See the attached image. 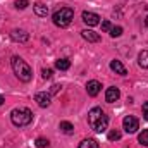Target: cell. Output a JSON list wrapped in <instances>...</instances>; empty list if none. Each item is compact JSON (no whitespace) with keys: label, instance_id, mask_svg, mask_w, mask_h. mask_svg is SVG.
Instances as JSON below:
<instances>
[{"label":"cell","instance_id":"18","mask_svg":"<svg viewBox=\"0 0 148 148\" xmlns=\"http://www.w3.org/2000/svg\"><path fill=\"white\" fill-rule=\"evenodd\" d=\"M138 143L143 145V147H148V129H143V131L138 134Z\"/></svg>","mask_w":148,"mask_h":148},{"label":"cell","instance_id":"8","mask_svg":"<svg viewBox=\"0 0 148 148\" xmlns=\"http://www.w3.org/2000/svg\"><path fill=\"white\" fill-rule=\"evenodd\" d=\"M100 90H102V84H100L97 79H91V81L86 83V91H88L90 97H97V95L100 93Z\"/></svg>","mask_w":148,"mask_h":148},{"label":"cell","instance_id":"3","mask_svg":"<svg viewBox=\"0 0 148 148\" xmlns=\"http://www.w3.org/2000/svg\"><path fill=\"white\" fill-rule=\"evenodd\" d=\"M10 121H12L14 126L24 127V126L31 124V121H33V112L29 110L28 107H17V109H14V110L10 112Z\"/></svg>","mask_w":148,"mask_h":148},{"label":"cell","instance_id":"7","mask_svg":"<svg viewBox=\"0 0 148 148\" xmlns=\"http://www.w3.org/2000/svg\"><path fill=\"white\" fill-rule=\"evenodd\" d=\"M81 17H83V23L88 24V26H97V24L100 23V16L95 14V12H88V10H84Z\"/></svg>","mask_w":148,"mask_h":148},{"label":"cell","instance_id":"24","mask_svg":"<svg viewBox=\"0 0 148 148\" xmlns=\"http://www.w3.org/2000/svg\"><path fill=\"white\" fill-rule=\"evenodd\" d=\"M110 23H109V21H102V29H103V31H110Z\"/></svg>","mask_w":148,"mask_h":148},{"label":"cell","instance_id":"26","mask_svg":"<svg viewBox=\"0 0 148 148\" xmlns=\"http://www.w3.org/2000/svg\"><path fill=\"white\" fill-rule=\"evenodd\" d=\"M59 90H60V86H59V84H53V86H52V93H57Z\"/></svg>","mask_w":148,"mask_h":148},{"label":"cell","instance_id":"19","mask_svg":"<svg viewBox=\"0 0 148 148\" xmlns=\"http://www.w3.org/2000/svg\"><path fill=\"white\" fill-rule=\"evenodd\" d=\"M122 35V28L121 26H114V28H110V36L112 38H119Z\"/></svg>","mask_w":148,"mask_h":148},{"label":"cell","instance_id":"23","mask_svg":"<svg viewBox=\"0 0 148 148\" xmlns=\"http://www.w3.org/2000/svg\"><path fill=\"white\" fill-rule=\"evenodd\" d=\"M41 76H43V77H45V79H50V77H52V76H53V71H52V69H50V67H45V69H43V71H41Z\"/></svg>","mask_w":148,"mask_h":148},{"label":"cell","instance_id":"4","mask_svg":"<svg viewBox=\"0 0 148 148\" xmlns=\"http://www.w3.org/2000/svg\"><path fill=\"white\" fill-rule=\"evenodd\" d=\"M52 19H53V24H55V26H59V28H67L74 19V10L69 9V7H62L60 10H57V12L53 14Z\"/></svg>","mask_w":148,"mask_h":148},{"label":"cell","instance_id":"11","mask_svg":"<svg viewBox=\"0 0 148 148\" xmlns=\"http://www.w3.org/2000/svg\"><path fill=\"white\" fill-rule=\"evenodd\" d=\"M81 36L84 38L86 41H90V43H98V41H100V35L95 33V31H91V29H84V31H81Z\"/></svg>","mask_w":148,"mask_h":148},{"label":"cell","instance_id":"16","mask_svg":"<svg viewBox=\"0 0 148 148\" xmlns=\"http://www.w3.org/2000/svg\"><path fill=\"white\" fill-rule=\"evenodd\" d=\"M55 67H57L59 71H67V69L71 67V62H69L67 59H59V60H55Z\"/></svg>","mask_w":148,"mask_h":148},{"label":"cell","instance_id":"15","mask_svg":"<svg viewBox=\"0 0 148 148\" xmlns=\"http://www.w3.org/2000/svg\"><path fill=\"white\" fill-rule=\"evenodd\" d=\"M79 148H98V141L93 140V138H88V140H83L79 143Z\"/></svg>","mask_w":148,"mask_h":148},{"label":"cell","instance_id":"14","mask_svg":"<svg viewBox=\"0 0 148 148\" xmlns=\"http://www.w3.org/2000/svg\"><path fill=\"white\" fill-rule=\"evenodd\" d=\"M138 64H140V67L148 69V50H143V52L138 55Z\"/></svg>","mask_w":148,"mask_h":148},{"label":"cell","instance_id":"10","mask_svg":"<svg viewBox=\"0 0 148 148\" xmlns=\"http://www.w3.org/2000/svg\"><path fill=\"white\" fill-rule=\"evenodd\" d=\"M10 38H12L14 41L24 43V41H28V40H29V33H26L24 29H14V31L10 33Z\"/></svg>","mask_w":148,"mask_h":148},{"label":"cell","instance_id":"27","mask_svg":"<svg viewBox=\"0 0 148 148\" xmlns=\"http://www.w3.org/2000/svg\"><path fill=\"white\" fill-rule=\"evenodd\" d=\"M2 103H3V97L0 95V105H2Z\"/></svg>","mask_w":148,"mask_h":148},{"label":"cell","instance_id":"1","mask_svg":"<svg viewBox=\"0 0 148 148\" xmlns=\"http://www.w3.org/2000/svg\"><path fill=\"white\" fill-rule=\"evenodd\" d=\"M88 124L95 133H103L109 126V117L100 107H93L88 112Z\"/></svg>","mask_w":148,"mask_h":148},{"label":"cell","instance_id":"21","mask_svg":"<svg viewBox=\"0 0 148 148\" xmlns=\"http://www.w3.org/2000/svg\"><path fill=\"white\" fill-rule=\"evenodd\" d=\"M36 147L38 148H47L48 147V140H47V138H38L36 140Z\"/></svg>","mask_w":148,"mask_h":148},{"label":"cell","instance_id":"28","mask_svg":"<svg viewBox=\"0 0 148 148\" xmlns=\"http://www.w3.org/2000/svg\"><path fill=\"white\" fill-rule=\"evenodd\" d=\"M145 24H147V28H148V16H147V19H145Z\"/></svg>","mask_w":148,"mask_h":148},{"label":"cell","instance_id":"20","mask_svg":"<svg viewBox=\"0 0 148 148\" xmlns=\"http://www.w3.org/2000/svg\"><path fill=\"white\" fill-rule=\"evenodd\" d=\"M109 140H110V141H117V140H121V131L112 129L110 133H109Z\"/></svg>","mask_w":148,"mask_h":148},{"label":"cell","instance_id":"17","mask_svg":"<svg viewBox=\"0 0 148 148\" xmlns=\"http://www.w3.org/2000/svg\"><path fill=\"white\" fill-rule=\"evenodd\" d=\"M59 127H60V131H64L66 134H71V133L74 131V126L71 124V122H69V121H62Z\"/></svg>","mask_w":148,"mask_h":148},{"label":"cell","instance_id":"25","mask_svg":"<svg viewBox=\"0 0 148 148\" xmlns=\"http://www.w3.org/2000/svg\"><path fill=\"white\" fill-rule=\"evenodd\" d=\"M141 110H143V117L148 121V102H145V103H143V109H141Z\"/></svg>","mask_w":148,"mask_h":148},{"label":"cell","instance_id":"2","mask_svg":"<svg viewBox=\"0 0 148 148\" xmlns=\"http://www.w3.org/2000/svg\"><path fill=\"white\" fill-rule=\"evenodd\" d=\"M10 66H12V71L14 74L23 81V83H29L31 81V77H33V71H31V67L26 64V60H23L21 57H12L10 59Z\"/></svg>","mask_w":148,"mask_h":148},{"label":"cell","instance_id":"5","mask_svg":"<svg viewBox=\"0 0 148 148\" xmlns=\"http://www.w3.org/2000/svg\"><path fill=\"white\" fill-rule=\"evenodd\" d=\"M122 127H124V131H126L127 134H133V133L138 131L140 122H138V119H136L134 115H126L124 121H122Z\"/></svg>","mask_w":148,"mask_h":148},{"label":"cell","instance_id":"9","mask_svg":"<svg viewBox=\"0 0 148 148\" xmlns=\"http://www.w3.org/2000/svg\"><path fill=\"white\" fill-rule=\"evenodd\" d=\"M119 97H121V91H119V88H115V86L107 88V91H105V100H107L109 103L117 102V100H119Z\"/></svg>","mask_w":148,"mask_h":148},{"label":"cell","instance_id":"12","mask_svg":"<svg viewBox=\"0 0 148 148\" xmlns=\"http://www.w3.org/2000/svg\"><path fill=\"white\" fill-rule=\"evenodd\" d=\"M110 69L114 71V73L121 74V76H126V74H127L126 67L122 66V62H121V60H112V62H110Z\"/></svg>","mask_w":148,"mask_h":148},{"label":"cell","instance_id":"6","mask_svg":"<svg viewBox=\"0 0 148 148\" xmlns=\"http://www.w3.org/2000/svg\"><path fill=\"white\" fill-rule=\"evenodd\" d=\"M35 102H36L40 107H48L50 103H52V95L50 93H47V91H40V93H36L35 95Z\"/></svg>","mask_w":148,"mask_h":148},{"label":"cell","instance_id":"22","mask_svg":"<svg viewBox=\"0 0 148 148\" xmlns=\"http://www.w3.org/2000/svg\"><path fill=\"white\" fill-rule=\"evenodd\" d=\"M17 9H26L28 5H29V2L28 0H16V3H14Z\"/></svg>","mask_w":148,"mask_h":148},{"label":"cell","instance_id":"13","mask_svg":"<svg viewBox=\"0 0 148 148\" xmlns=\"http://www.w3.org/2000/svg\"><path fill=\"white\" fill-rule=\"evenodd\" d=\"M35 14L36 16H40V17H47L48 16V7L45 5V3H41V2H38V3H35Z\"/></svg>","mask_w":148,"mask_h":148}]
</instances>
